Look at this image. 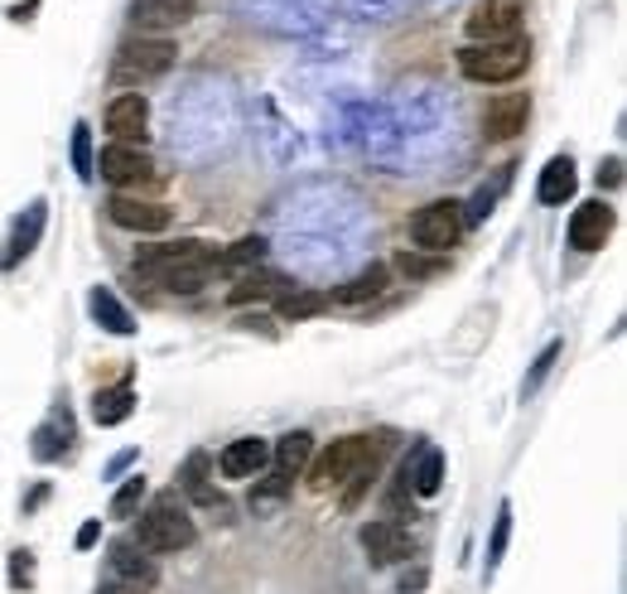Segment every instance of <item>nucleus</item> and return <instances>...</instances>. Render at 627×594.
Returning <instances> with one entry per match:
<instances>
[{
  "instance_id": "obj_16",
  "label": "nucleus",
  "mask_w": 627,
  "mask_h": 594,
  "mask_svg": "<svg viewBox=\"0 0 627 594\" xmlns=\"http://www.w3.org/2000/svg\"><path fill=\"white\" fill-rule=\"evenodd\" d=\"M271 464V445L261 435H246V440H232L223 455H217V469L223 478H256Z\"/></svg>"
},
{
  "instance_id": "obj_40",
  "label": "nucleus",
  "mask_w": 627,
  "mask_h": 594,
  "mask_svg": "<svg viewBox=\"0 0 627 594\" xmlns=\"http://www.w3.org/2000/svg\"><path fill=\"white\" fill-rule=\"evenodd\" d=\"M97 594H145L140 585H121V580H111V585H101Z\"/></svg>"
},
{
  "instance_id": "obj_21",
  "label": "nucleus",
  "mask_w": 627,
  "mask_h": 594,
  "mask_svg": "<svg viewBox=\"0 0 627 594\" xmlns=\"http://www.w3.org/2000/svg\"><path fill=\"white\" fill-rule=\"evenodd\" d=\"M405 484H411L420 498H434V493L444 488V455H440V449L425 445V449L415 455V464L405 459Z\"/></svg>"
},
{
  "instance_id": "obj_12",
  "label": "nucleus",
  "mask_w": 627,
  "mask_h": 594,
  "mask_svg": "<svg viewBox=\"0 0 627 594\" xmlns=\"http://www.w3.org/2000/svg\"><path fill=\"white\" fill-rule=\"evenodd\" d=\"M194 14H198V0H130V25H136V35L165 39L169 29H184Z\"/></svg>"
},
{
  "instance_id": "obj_13",
  "label": "nucleus",
  "mask_w": 627,
  "mask_h": 594,
  "mask_svg": "<svg viewBox=\"0 0 627 594\" xmlns=\"http://www.w3.org/2000/svg\"><path fill=\"white\" fill-rule=\"evenodd\" d=\"M107 130L116 145H145V130H150V101L140 92H121L111 97L107 107Z\"/></svg>"
},
{
  "instance_id": "obj_28",
  "label": "nucleus",
  "mask_w": 627,
  "mask_h": 594,
  "mask_svg": "<svg viewBox=\"0 0 627 594\" xmlns=\"http://www.w3.org/2000/svg\"><path fill=\"white\" fill-rule=\"evenodd\" d=\"M512 169H517V165H502L498 179L483 184V188H478V194L469 198V208H463V227H469V223H488L492 208H498V198H502V188L512 184Z\"/></svg>"
},
{
  "instance_id": "obj_23",
  "label": "nucleus",
  "mask_w": 627,
  "mask_h": 594,
  "mask_svg": "<svg viewBox=\"0 0 627 594\" xmlns=\"http://www.w3.org/2000/svg\"><path fill=\"white\" fill-rule=\"evenodd\" d=\"M87 304H92V319H97V324L107 329V333H116V339H130V333H136V319H130V310L111 295L107 285H97L92 295H87Z\"/></svg>"
},
{
  "instance_id": "obj_34",
  "label": "nucleus",
  "mask_w": 627,
  "mask_h": 594,
  "mask_svg": "<svg viewBox=\"0 0 627 594\" xmlns=\"http://www.w3.org/2000/svg\"><path fill=\"white\" fill-rule=\"evenodd\" d=\"M396 271H405L411 281H425V275H440L444 271V256H411V252H401L396 256Z\"/></svg>"
},
{
  "instance_id": "obj_14",
  "label": "nucleus",
  "mask_w": 627,
  "mask_h": 594,
  "mask_svg": "<svg viewBox=\"0 0 627 594\" xmlns=\"http://www.w3.org/2000/svg\"><path fill=\"white\" fill-rule=\"evenodd\" d=\"M107 217L126 232H165L169 227V208L165 203H150V198H130V194H111L107 198Z\"/></svg>"
},
{
  "instance_id": "obj_20",
  "label": "nucleus",
  "mask_w": 627,
  "mask_h": 594,
  "mask_svg": "<svg viewBox=\"0 0 627 594\" xmlns=\"http://www.w3.org/2000/svg\"><path fill=\"white\" fill-rule=\"evenodd\" d=\"M575 184H579V174H575V159L570 155H556L550 165L541 169V184H536V198L541 203H570L575 198Z\"/></svg>"
},
{
  "instance_id": "obj_6",
  "label": "nucleus",
  "mask_w": 627,
  "mask_h": 594,
  "mask_svg": "<svg viewBox=\"0 0 627 594\" xmlns=\"http://www.w3.org/2000/svg\"><path fill=\"white\" fill-rule=\"evenodd\" d=\"M463 237V203L459 198H434L425 208L411 213V242L425 256H444L449 246H459Z\"/></svg>"
},
{
  "instance_id": "obj_2",
  "label": "nucleus",
  "mask_w": 627,
  "mask_h": 594,
  "mask_svg": "<svg viewBox=\"0 0 627 594\" xmlns=\"http://www.w3.org/2000/svg\"><path fill=\"white\" fill-rule=\"evenodd\" d=\"M376 459H382V440H372V435H343L324 455H314L304 469H310L314 493H329V488L353 484L357 474H376Z\"/></svg>"
},
{
  "instance_id": "obj_25",
  "label": "nucleus",
  "mask_w": 627,
  "mask_h": 594,
  "mask_svg": "<svg viewBox=\"0 0 627 594\" xmlns=\"http://www.w3.org/2000/svg\"><path fill=\"white\" fill-rule=\"evenodd\" d=\"M271 459H275V469H281V474H300L304 464L314 459V435H310V430L281 435V440H275V449H271Z\"/></svg>"
},
{
  "instance_id": "obj_37",
  "label": "nucleus",
  "mask_w": 627,
  "mask_h": 594,
  "mask_svg": "<svg viewBox=\"0 0 627 594\" xmlns=\"http://www.w3.org/2000/svg\"><path fill=\"white\" fill-rule=\"evenodd\" d=\"M10 580H14V585H25V580H29V551H14V561H10Z\"/></svg>"
},
{
  "instance_id": "obj_10",
  "label": "nucleus",
  "mask_w": 627,
  "mask_h": 594,
  "mask_svg": "<svg viewBox=\"0 0 627 594\" xmlns=\"http://www.w3.org/2000/svg\"><path fill=\"white\" fill-rule=\"evenodd\" d=\"M527 121H531V92H498L483 107V136L492 145L517 140L527 130Z\"/></svg>"
},
{
  "instance_id": "obj_15",
  "label": "nucleus",
  "mask_w": 627,
  "mask_h": 594,
  "mask_svg": "<svg viewBox=\"0 0 627 594\" xmlns=\"http://www.w3.org/2000/svg\"><path fill=\"white\" fill-rule=\"evenodd\" d=\"M43 223H49V203L35 198L29 208L14 217V227H10V242H6V256H0V266H20V261L35 252L39 237H43Z\"/></svg>"
},
{
  "instance_id": "obj_41",
  "label": "nucleus",
  "mask_w": 627,
  "mask_h": 594,
  "mask_svg": "<svg viewBox=\"0 0 627 594\" xmlns=\"http://www.w3.org/2000/svg\"><path fill=\"white\" fill-rule=\"evenodd\" d=\"M97 536H101V527H97V522H87V527L78 532V546L87 551V546H92V542H97Z\"/></svg>"
},
{
  "instance_id": "obj_38",
  "label": "nucleus",
  "mask_w": 627,
  "mask_h": 594,
  "mask_svg": "<svg viewBox=\"0 0 627 594\" xmlns=\"http://www.w3.org/2000/svg\"><path fill=\"white\" fill-rule=\"evenodd\" d=\"M425 580H430L425 571H405V575H401V594H415V590H425Z\"/></svg>"
},
{
  "instance_id": "obj_4",
  "label": "nucleus",
  "mask_w": 627,
  "mask_h": 594,
  "mask_svg": "<svg viewBox=\"0 0 627 594\" xmlns=\"http://www.w3.org/2000/svg\"><path fill=\"white\" fill-rule=\"evenodd\" d=\"M179 58V43L174 39H159V35H130L116 43V58H111V78L121 87H140V82H155L165 78Z\"/></svg>"
},
{
  "instance_id": "obj_9",
  "label": "nucleus",
  "mask_w": 627,
  "mask_h": 594,
  "mask_svg": "<svg viewBox=\"0 0 627 594\" xmlns=\"http://www.w3.org/2000/svg\"><path fill=\"white\" fill-rule=\"evenodd\" d=\"M357 542H362V551H368L372 565H396V561L411 556V532H405V522H396V517L362 522Z\"/></svg>"
},
{
  "instance_id": "obj_3",
  "label": "nucleus",
  "mask_w": 627,
  "mask_h": 594,
  "mask_svg": "<svg viewBox=\"0 0 627 594\" xmlns=\"http://www.w3.org/2000/svg\"><path fill=\"white\" fill-rule=\"evenodd\" d=\"M198 542V527L194 517H188V507L179 503V493H159V498L140 513V527H136V546L140 551H159V556H169V551H188Z\"/></svg>"
},
{
  "instance_id": "obj_39",
  "label": "nucleus",
  "mask_w": 627,
  "mask_h": 594,
  "mask_svg": "<svg viewBox=\"0 0 627 594\" xmlns=\"http://www.w3.org/2000/svg\"><path fill=\"white\" fill-rule=\"evenodd\" d=\"M130 464H136V449H121V455L111 459V469H107V474L116 478V474H121V469H130Z\"/></svg>"
},
{
  "instance_id": "obj_11",
  "label": "nucleus",
  "mask_w": 627,
  "mask_h": 594,
  "mask_svg": "<svg viewBox=\"0 0 627 594\" xmlns=\"http://www.w3.org/2000/svg\"><path fill=\"white\" fill-rule=\"evenodd\" d=\"M614 227H618V213L608 208L604 198H589V203H579V208L570 213V246L575 252H604V242L614 237Z\"/></svg>"
},
{
  "instance_id": "obj_36",
  "label": "nucleus",
  "mask_w": 627,
  "mask_h": 594,
  "mask_svg": "<svg viewBox=\"0 0 627 594\" xmlns=\"http://www.w3.org/2000/svg\"><path fill=\"white\" fill-rule=\"evenodd\" d=\"M618 184H623V159L608 155L604 165H599V188H618Z\"/></svg>"
},
{
  "instance_id": "obj_33",
  "label": "nucleus",
  "mask_w": 627,
  "mask_h": 594,
  "mask_svg": "<svg viewBox=\"0 0 627 594\" xmlns=\"http://www.w3.org/2000/svg\"><path fill=\"white\" fill-rule=\"evenodd\" d=\"M140 498H145V478L136 474V478H126V484L116 488V498H111V517H136Z\"/></svg>"
},
{
  "instance_id": "obj_31",
  "label": "nucleus",
  "mask_w": 627,
  "mask_h": 594,
  "mask_svg": "<svg viewBox=\"0 0 627 594\" xmlns=\"http://www.w3.org/2000/svg\"><path fill=\"white\" fill-rule=\"evenodd\" d=\"M92 126H87V121H78V126H72V169H78V179H92Z\"/></svg>"
},
{
  "instance_id": "obj_5",
  "label": "nucleus",
  "mask_w": 627,
  "mask_h": 594,
  "mask_svg": "<svg viewBox=\"0 0 627 594\" xmlns=\"http://www.w3.org/2000/svg\"><path fill=\"white\" fill-rule=\"evenodd\" d=\"M459 72L469 82H517L531 64V43L527 39H502V43H463L454 53Z\"/></svg>"
},
{
  "instance_id": "obj_32",
  "label": "nucleus",
  "mask_w": 627,
  "mask_h": 594,
  "mask_svg": "<svg viewBox=\"0 0 627 594\" xmlns=\"http://www.w3.org/2000/svg\"><path fill=\"white\" fill-rule=\"evenodd\" d=\"M507 542H512V503H502V507H498V522H492V536H488V571L502 561Z\"/></svg>"
},
{
  "instance_id": "obj_26",
  "label": "nucleus",
  "mask_w": 627,
  "mask_h": 594,
  "mask_svg": "<svg viewBox=\"0 0 627 594\" xmlns=\"http://www.w3.org/2000/svg\"><path fill=\"white\" fill-rule=\"evenodd\" d=\"M329 310V295L324 290H285L281 300H275V314L285 319V324H300V319H314V314H324Z\"/></svg>"
},
{
  "instance_id": "obj_27",
  "label": "nucleus",
  "mask_w": 627,
  "mask_h": 594,
  "mask_svg": "<svg viewBox=\"0 0 627 594\" xmlns=\"http://www.w3.org/2000/svg\"><path fill=\"white\" fill-rule=\"evenodd\" d=\"M68 440H72V420H68V411H58L49 426H39L35 430V459H63V449H68Z\"/></svg>"
},
{
  "instance_id": "obj_35",
  "label": "nucleus",
  "mask_w": 627,
  "mask_h": 594,
  "mask_svg": "<svg viewBox=\"0 0 627 594\" xmlns=\"http://www.w3.org/2000/svg\"><path fill=\"white\" fill-rule=\"evenodd\" d=\"M556 362H560V343H546V353L536 358V368H531V377H527V397H531V391L546 382V377H550V368H556Z\"/></svg>"
},
{
  "instance_id": "obj_18",
  "label": "nucleus",
  "mask_w": 627,
  "mask_h": 594,
  "mask_svg": "<svg viewBox=\"0 0 627 594\" xmlns=\"http://www.w3.org/2000/svg\"><path fill=\"white\" fill-rule=\"evenodd\" d=\"M107 561H111V571L121 585H140V590H150L155 580H159V565L150 556H140V546L136 542H116L107 551Z\"/></svg>"
},
{
  "instance_id": "obj_1",
  "label": "nucleus",
  "mask_w": 627,
  "mask_h": 594,
  "mask_svg": "<svg viewBox=\"0 0 627 594\" xmlns=\"http://www.w3.org/2000/svg\"><path fill=\"white\" fill-rule=\"evenodd\" d=\"M217 261H223V252L213 242L184 237V242H165V246H140L136 271L150 275L155 285L174 290V295H194V290H203L217 275Z\"/></svg>"
},
{
  "instance_id": "obj_29",
  "label": "nucleus",
  "mask_w": 627,
  "mask_h": 594,
  "mask_svg": "<svg viewBox=\"0 0 627 594\" xmlns=\"http://www.w3.org/2000/svg\"><path fill=\"white\" fill-rule=\"evenodd\" d=\"M261 261H266V237H242V242H232L223 252L217 271H256Z\"/></svg>"
},
{
  "instance_id": "obj_8",
  "label": "nucleus",
  "mask_w": 627,
  "mask_h": 594,
  "mask_svg": "<svg viewBox=\"0 0 627 594\" xmlns=\"http://www.w3.org/2000/svg\"><path fill=\"white\" fill-rule=\"evenodd\" d=\"M92 169H101V179H107L111 188H140V184H155L159 174H155V159L140 150V145H107L97 159H92Z\"/></svg>"
},
{
  "instance_id": "obj_24",
  "label": "nucleus",
  "mask_w": 627,
  "mask_h": 594,
  "mask_svg": "<svg viewBox=\"0 0 627 594\" xmlns=\"http://www.w3.org/2000/svg\"><path fill=\"white\" fill-rule=\"evenodd\" d=\"M130 411H136V391H130V382L101 387L92 397V420L97 426H121V420H130Z\"/></svg>"
},
{
  "instance_id": "obj_17",
  "label": "nucleus",
  "mask_w": 627,
  "mask_h": 594,
  "mask_svg": "<svg viewBox=\"0 0 627 594\" xmlns=\"http://www.w3.org/2000/svg\"><path fill=\"white\" fill-rule=\"evenodd\" d=\"M174 493H184L194 507H213L217 503V488H213V455L208 449H194L184 464H179V488Z\"/></svg>"
},
{
  "instance_id": "obj_7",
  "label": "nucleus",
  "mask_w": 627,
  "mask_h": 594,
  "mask_svg": "<svg viewBox=\"0 0 627 594\" xmlns=\"http://www.w3.org/2000/svg\"><path fill=\"white\" fill-rule=\"evenodd\" d=\"M521 25H527V0H483L463 20V35H469V43H502L521 39Z\"/></svg>"
},
{
  "instance_id": "obj_30",
  "label": "nucleus",
  "mask_w": 627,
  "mask_h": 594,
  "mask_svg": "<svg viewBox=\"0 0 627 594\" xmlns=\"http://www.w3.org/2000/svg\"><path fill=\"white\" fill-rule=\"evenodd\" d=\"M290 484H295V474H281V469H275L271 478H261V484L252 488V513H256V517H266L275 503H285Z\"/></svg>"
},
{
  "instance_id": "obj_19",
  "label": "nucleus",
  "mask_w": 627,
  "mask_h": 594,
  "mask_svg": "<svg viewBox=\"0 0 627 594\" xmlns=\"http://www.w3.org/2000/svg\"><path fill=\"white\" fill-rule=\"evenodd\" d=\"M285 290H295L281 271H246L237 285L227 290V304H252V300H281Z\"/></svg>"
},
{
  "instance_id": "obj_22",
  "label": "nucleus",
  "mask_w": 627,
  "mask_h": 594,
  "mask_svg": "<svg viewBox=\"0 0 627 594\" xmlns=\"http://www.w3.org/2000/svg\"><path fill=\"white\" fill-rule=\"evenodd\" d=\"M386 285H391V271L382 266V261H372L368 271H357L347 285H339V290H333V295H329V304H362V300H376Z\"/></svg>"
}]
</instances>
